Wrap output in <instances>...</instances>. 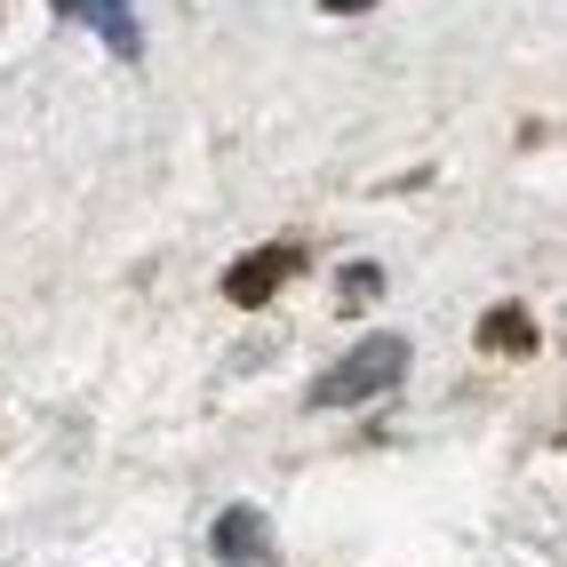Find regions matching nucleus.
<instances>
[{
	"label": "nucleus",
	"instance_id": "5",
	"mask_svg": "<svg viewBox=\"0 0 567 567\" xmlns=\"http://www.w3.org/2000/svg\"><path fill=\"white\" fill-rule=\"evenodd\" d=\"M480 336H487V344H527V320H519V312H496Z\"/></svg>",
	"mask_w": 567,
	"mask_h": 567
},
{
	"label": "nucleus",
	"instance_id": "1",
	"mask_svg": "<svg viewBox=\"0 0 567 567\" xmlns=\"http://www.w3.org/2000/svg\"><path fill=\"white\" fill-rule=\"evenodd\" d=\"M400 375H408V336H368V344H352V352L312 384V408H360V400H375V392H392Z\"/></svg>",
	"mask_w": 567,
	"mask_h": 567
},
{
	"label": "nucleus",
	"instance_id": "4",
	"mask_svg": "<svg viewBox=\"0 0 567 567\" xmlns=\"http://www.w3.org/2000/svg\"><path fill=\"white\" fill-rule=\"evenodd\" d=\"M296 264H305V248H264V256H248V264L224 272V296H233V305H264V296H272Z\"/></svg>",
	"mask_w": 567,
	"mask_h": 567
},
{
	"label": "nucleus",
	"instance_id": "3",
	"mask_svg": "<svg viewBox=\"0 0 567 567\" xmlns=\"http://www.w3.org/2000/svg\"><path fill=\"white\" fill-rule=\"evenodd\" d=\"M264 551H272V527H264L256 504H233L216 519V559L224 567H264Z\"/></svg>",
	"mask_w": 567,
	"mask_h": 567
},
{
	"label": "nucleus",
	"instance_id": "7",
	"mask_svg": "<svg viewBox=\"0 0 567 567\" xmlns=\"http://www.w3.org/2000/svg\"><path fill=\"white\" fill-rule=\"evenodd\" d=\"M320 9H336V17H360V9H368V0H320Z\"/></svg>",
	"mask_w": 567,
	"mask_h": 567
},
{
	"label": "nucleus",
	"instance_id": "2",
	"mask_svg": "<svg viewBox=\"0 0 567 567\" xmlns=\"http://www.w3.org/2000/svg\"><path fill=\"white\" fill-rule=\"evenodd\" d=\"M56 17L89 24L112 56H136L144 49V24H136V0H56Z\"/></svg>",
	"mask_w": 567,
	"mask_h": 567
},
{
	"label": "nucleus",
	"instance_id": "6",
	"mask_svg": "<svg viewBox=\"0 0 567 567\" xmlns=\"http://www.w3.org/2000/svg\"><path fill=\"white\" fill-rule=\"evenodd\" d=\"M368 296H375V272H368V264H352V272H344V305H368Z\"/></svg>",
	"mask_w": 567,
	"mask_h": 567
}]
</instances>
